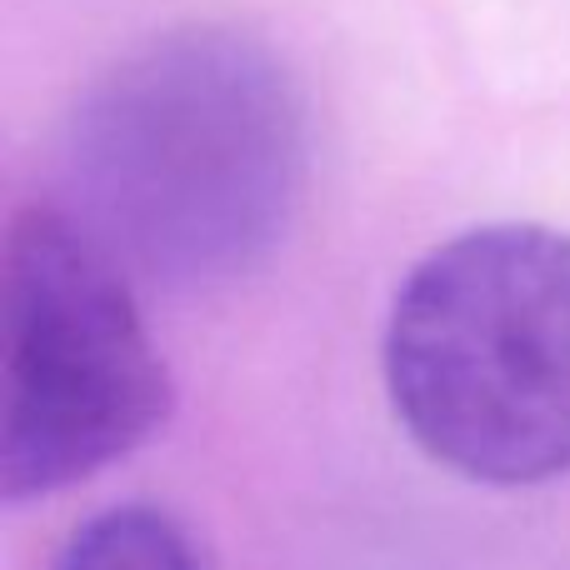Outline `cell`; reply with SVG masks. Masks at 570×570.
I'll return each mask as SVG.
<instances>
[{
    "label": "cell",
    "mask_w": 570,
    "mask_h": 570,
    "mask_svg": "<svg viewBox=\"0 0 570 570\" xmlns=\"http://www.w3.org/2000/svg\"><path fill=\"white\" fill-rule=\"evenodd\" d=\"M66 176L76 216L126 271L170 285L230 281L295 216L305 100L246 30H170L80 96Z\"/></svg>",
    "instance_id": "1"
},
{
    "label": "cell",
    "mask_w": 570,
    "mask_h": 570,
    "mask_svg": "<svg viewBox=\"0 0 570 570\" xmlns=\"http://www.w3.org/2000/svg\"><path fill=\"white\" fill-rule=\"evenodd\" d=\"M56 570H196V556L166 511L110 505L70 531Z\"/></svg>",
    "instance_id": "4"
},
{
    "label": "cell",
    "mask_w": 570,
    "mask_h": 570,
    "mask_svg": "<svg viewBox=\"0 0 570 570\" xmlns=\"http://www.w3.org/2000/svg\"><path fill=\"white\" fill-rule=\"evenodd\" d=\"M6 421L10 505L76 485L166 425L170 375L130 295V271L76 210L30 200L6 220Z\"/></svg>",
    "instance_id": "3"
},
{
    "label": "cell",
    "mask_w": 570,
    "mask_h": 570,
    "mask_svg": "<svg viewBox=\"0 0 570 570\" xmlns=\"http://www.w3.org/2000/svg\"><path fill=\"white\" fill-rule=\"evenodd\" d=\"M385 385L411 441L485 485L570 471V236L481 226L405 276Z\"/></svg>",
    "instance_id": "2"
}]
</instances>
